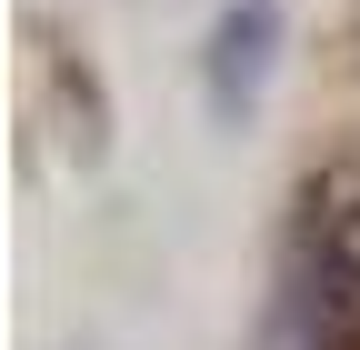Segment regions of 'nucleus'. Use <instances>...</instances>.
I'll list each match as a JSON object with an SVG mask.
<instances>
[{
  "mask_svg": "<svg viewBox=\"0 0 360 350\" xmlns=\"http://www.w3.org/2000/svg\"><path fill=\"white\" fill-rule=\"evenodd\" d=\"M281 350H360V221L310 200L300 260L281 290Z\"/></svg>",
  "mask_w": 360,
  "mask_h": 350,
  "instance_id": "1",
  "label": "nucleus"
}]
</instances>
